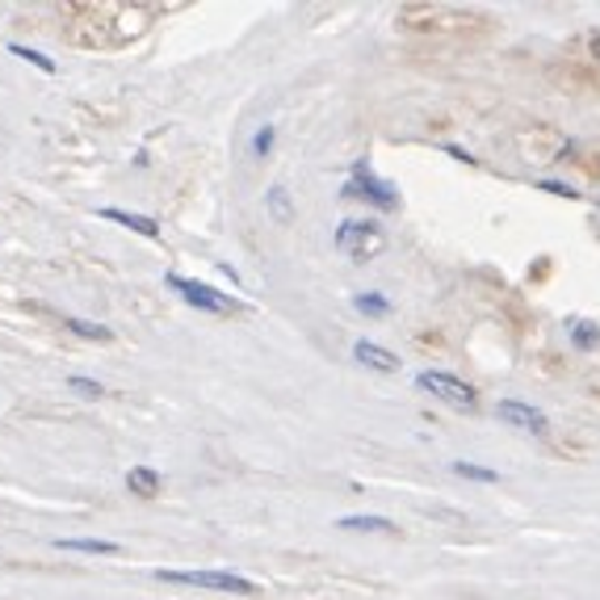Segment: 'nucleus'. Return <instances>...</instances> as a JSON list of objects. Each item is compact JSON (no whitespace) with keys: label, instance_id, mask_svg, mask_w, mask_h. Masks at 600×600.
Returning <instances> with one entry per match:
<instances>
[{"label":"nucleus","instance_id":"f257e3e1","mask_svg":"<svg viewBox=\"0 0 600 600\" xmlns=\"http://www.w3.org/2000/svg\"><path fill=\"white\" fill-rule=\"evenodd\" d=\"M386 248V236L374 218H348L336 227V253H345L348 260H374Z\"/></svg>","mask_w":600,"mask_h":600},{"label":"nucleus","instance_id":"f03ea898","mask_svg":"<svg viewBox=\"0 0 600 600\" xmlns=\"http://www.w3.org/2000/svg\"><path fill=\"white\" fill-rule=\"evenodd\" d=\"M416 386L420 391H429L433 400L458 407V412H474V407H479V395H474L471 382L454 378V374H445V370H420Z\"/></svg>","mask_w":600,"mask_h":600},{"label":"nucleus","instance_id":"7ed1b4c3","mask_svg":"<svg viewBox=\"0 0 600 600\" xmlns=\"http://www.w3.org/2000/svg\"><path fill=\"white\" fill-rule=\"evenodd\" d=\"M164 583H189V588H210V592H236V597H253L256 583L236 576V571H156Z\"/></svg>","mask_w":600,"mask_h":600},{"label":"nucleus","instance_id":"20e7f679","mask_svg":"<svg viewBox=\"0 0 600 600\" xmlns=\"http://www.w3.org/2000/svg\"><path fill=\"white\" fill-rule=\"evenodd\" d=\"M345 198H365V201H374V206H382V210H395V206H400L395 185L378 181L374 168H370L365 160L353 164V181L345 185Z\"/></svg>","mask_w":600,"mask_h":600},{"label":"nucleus","instance_id":"39448f33","mask_svg":"<svg viewBox=\"0 0 600 600\" xmlns=\"http://www.w3.org/2000/svg\"><path fill=\"white\" fill-rule=\"evenodd\" d=\"M168 286L181 294L189 307H201L210 311V315H227V311H236L239 303L236 298H227V294H218L215 286H201V282H189V277H181V273H168Z\"/></svg>","mask_w":600,"mask_h":600},{"label":"nucleus","instance_id":"423d86ee","mask_svg":"<svg viewBox=\"0 0 600 600\" xmlns=\"http://www.w3.org/2000/svg\"><path fill=\"white\" fill-rule=\"evenodd\" d=\"M495 416L509 420L512 429H521V433H550V420H545L542 407H533V403H521V400H504L495 407Z\"/></svg>","mask_w":600,"mask_h":600},{"label":"nucleus","instance_id":"0eeeda50","mask_svg":"<svg viewBox=\"0 0 600 600\" xmlns=\"http://www.w3.org/2000/svg\"><path fill=\"white\" fill-rule=\"evenodd\" d=\"M353 357L362 365H370V370H382V374H395V370H400V357H395L391 348L374 345V341H357V345H353Z\"/></svg>","mask_w":600,"mask_h":600},{"label":"nucleus","instance_id":"6e6552de","mask_svg":"<svg viewBox=\"0 0 600 600\" xmlns=\"http://www.w3.org/2000/svg\"><path fill=\"white\" fill-rule=\"evenodd\" d=\"M127 488L130 495H144V500H156L164 488V479L160 471H151V466H130L127 471Z\"/></svg>","mask_w":600,"mask_h":600},{"label":"nucleus","instance_id":"1a4fd4ad","mask_svg":"<svg viewBox=\"0 0 600 600\" xmlns=\"http://www.w3.org/2000/svg\"><path fill=\"white\" fill-rule=\"evenodd\" d=\"M101 218H109V223H122V227H130V232H139V236H147V239H160V227H156V218H147V215H130V210L106 206V210H101Z\"/></svg>","mask_w":600,"mask_h":600},{"label":"nucleus","instance_id":"9d476101","mask_svg":"<svg viewBox=\"0 0 600 600\" xmlns=\"http://www.w3.org/2000/svg\"><path fill=\"white\" fill-rule=\"evenodd\" d=\"M55 550H80V554H118V542H101V538H55Z\"/></svg>","mask_w":600,"mask_h":600},{"label":"nucleus","instance_id":"9b49d317","mask_svg":"<svg viewBox=\"0 0 600 600\" xmlns=\"http://www.w3.org/2000/svg\"><path fill=\"white\" fill-rule=\"evenodd\" d=\"M341 529H348V533H395V521H386V517H341Z\"/></svg>","mask_w":600,"mask_h":600},{"label":"nucleus","instance_id":"f8f14e48","mask_svg":"<svg viewBox=\"0 0 600 600\" xmlns=\"http://www.w3.org/2000/svg\"><path fill=\"white\" fill-rule=\"evenodd\" d=\"M265 206H269V215H273V223H291L294 218V210H291V194H286V185H273L269 194H265Z\"/></svg>","mask_w":600,"mask_h":600},{"label":"nucleus","instance_id":"ddd939ff","mask_svg":"<svg viewBox=\"0 0 600 600\" xmlns=\"http://www.w3.org/2000/svg\"><path fill=\"white\" fill-rule=\"evenodd\" d=\"M63 327H72L76 336H85V341H109L114 332H109L106 324H92V319H76V315H68L63 319Z\"/></svg>","mask_w":600,"mask_h":600},{"label":"nucleus","instance_id":"4468645a","mask_svg":"<svg viewBox=\"0 0 600 600\" xmlns=\"http://www.w3.org/2000/svg\"><path fill=\"white\" fill-rule=\"evenodd\" d=\"M571 341H576V348H597L600 324H592V319H576V324H571Z\"/></svg>","mask_w":600,"mask_h":600},{"label":"nucleus","instance_id":"2eb2a0df","mask_svg":"<svg viewBox=\"0 0 600 600\" xmlns=\"http://www.w3.org/2000/svg\"><path fill=\"white\" fill-rule=\"evenodd\" d=\"M450 471H454L458 479H474V483H495V479H500V471H488V466H474V462H454Z\"/></svg>","mask_w":600,"mask_h":600},{"label":"nucleus","instance_id":"dca6fc26","mask_svg":"<svg viewBox=\"0 0 600 600\" xmlns=\"http://www.w3.org/2000/svg\"><path fill=\"white\" fill-rule=\"evenodd\" d=\"M9 51L18 55V59H26V63H35L38 72H47V76L55 72V59H47L42 51H30V47H21V42H9Z\"/></svg>","mask_w":600,"mask_h":600},{"label":"nucleus","instance_id":"f3484780","mask_svg":"<svg viewBox=\"0 0 600 600\" xmlns=\"http://www.w3.org/2000/svg\"><path fill=\"white\" fill-rule=\"evenodd\" d=\"M353 307L362 311V315H386L391 303H386L382 294H357V298H353Z\"/></svg>","mask_w":600,"mask_h":600},{"label":"nucleus","instance_id":"a211bd4d","mask_svg":"<svg viewBox=\"0 0 600 600\" xmlns=\"http://www.w3.org/2000/svg\"><path fill=\"white\" fill-rule=\"evenodd\" d=\"M68 391H76L80 400H97V395H106V391H101V382L80 378V374H76V378H68Z\"/></svg>","mask_w":600,"mask_h":600},{"label":"nucleus","instance_id":"6ab92c4d","mask_svg":"<svg viewBox=\"0 0 600 600\" xmlns=\"http://www.w3.org/2000/svg\"><path fill=\"white\" fill-rule=\"evenodd\" d=\"M273 139H277V130H273V127H260V130H256V135H253V156H269V151H273Z\"/></svg>","mask_w":600,"mask_h":600},{"label":"nucleus","instance_id":"aec40b11","mask_svg":"<svg viewBox=\"0 0 600 600\" xmlns=\"http://www.w3.org/2000/svg\"><path fill=\"white\" fill-rule=\"evenodd\" d=\"M545 189H550V194H563V198H576V189H571V185H545Z\"/></svg>","mask_w":600,"mask_h":600},{"label":"nucleus","instance_id":"412c9836","mask_svg":"<svg viewBox=\"0 0 600 600\" xmlns=\"http://www.w3.org/2000/svg\"><path fill=\"white\" fill-rule=\"evenodd\" d=\"M592 55H597V59H600V35L592 38Z\"/></svg>","mask_w":600,"mask_h":600}]
</instances>
